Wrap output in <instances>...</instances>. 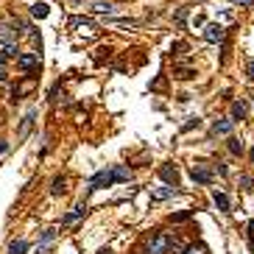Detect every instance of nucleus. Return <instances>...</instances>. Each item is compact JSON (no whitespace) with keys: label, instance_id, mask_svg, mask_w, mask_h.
Returning a JSON list of instances; mask_svg holds the SVG:
<instances>
[{"label":"nucleus","instance_id":"nucleus-1","mask_svg":"<svg viewBox=\"0 0 254 254\" xmlns=\"http://www.w3.org/2000/svg\"><path fill=\"white\" fill-rule=\"evenodd\" d=\"M170 243H173V235H168L162 229L151 232L142 243V254H170Z\"/></svg>","mask_w":254,"mask_h":254},{"label":"nucleus","instance_id":"nucleus-2","mask_svg":"<svg viewBox=\"0 0 254 254\" xmlns=\"http://www.w3.org/2000/svg\"><path fill=\"white\" fill-rule=\"evenodd\" d=\"M112 182V168H104V170H98L92 179L87 182V193H95V190H101V187H109Z\"/></svg>","mask_w":254,"mask_h":254},{"label":"nucleus","instance_id":"nucleus-3","mask_svg":"<svg viewBox=\"0 0 254 254\" xmlns=\"http://www.w3.org/2000/svg\"><path fill=\"white\" fill-rule=\"evenodd\" d=\"M190 179H193L196 184H212L215 182V173H212L207 165L196 162V165H190Z\"/></svg>","mask_w":254,"mask_h":254},{"label":"nucleus","instance_id":"nucleus-4","mask_svg":"<svg viewBox=\"0 0 254 254\" xmlns=\"http://www.w3.org/2000/svg\"><path fill=\"white\" fill-rule=\"evenodd\" d=\"M159 179L165 184H170V187H179V168L173 162H165V165L159 168Z\"/></svg>","mask_w":254,"mask_h":254},{"label":"nucleus","instance_id":"nucleus-5","mask_svg":"<svg viewBox=\"0 0 254 254\" xmlns=\"http://www.w3.org/2000/svg\"><path fill=\"white\" fill-rule=\"evenodd\" d=\"M17 67H20V70H26V73L36 70V67H39V53H20V56H17Z\"/></svg>","mask_w":254,"mask_h":254},{"label":"nucleus","instance_id":"nucleus-6","mask_svg":"<svg viewBox=\"0 0 254 254\" xmlns=\"http://www.w3.org/2000/svg\"><path fill=\"white\" fill-rule=\"evenodd\" d=\"M204 39L207 42H212V45H218V42H224L226 39V31H224V26H204Z\"/></svg>","mask_w":254,"mask_h":254},{"label":"nucleus","instance_id":"nucleus-7","mask_svg":"<svg viewBox=\"0 0 254 254\" xmlns=\"http://www.w3.org/2000/svg\"><path fill=\"white\" fill-rule=\"evenodd\" d=\"M84 215H87V204H76V207H73V210L67 212L64 218H61V226H70V224H76V221H81V218H84Z\"/></svg>","mask_w":254,"mask_h":254},{"label":"nucleus","instance_id":"nucleus-8","mask_svg":"<svg viewBox=\"0 0 254 254\" xmlns=\"http://www.w3.org/2000/svg\"><path fill=\"white\" fill-rule=\"evenodd\" d=\"M173 196H179V190L170 187V184H162V187H154V190H151V198H154V201H168V198H173Z\"/></svg>","mask_w":254,"mask_h":254},{"label":"nucleus","instance_id":"nucleus-9","mask_svg":"<svg viewBox=\"0 0 254 254\" xmlns=\"http://www.w3.org/2000/svg\"><path fill=\"white\" fill-rule=\"evenodd\" d=\"M173 76L179 81H190V79H196V70L187 64V61H176V64H173Z\"/></svg>","mask_w":254,"mask_h":254},{"label":"nucleus","instance_id":"nucleus-10","mask_svg":"<svg viewBox=\"0 0 254 254\" xmlns=\"http://www.w3.org/2000/svg\"><path fill=\"white\" fill-rule=\"evenodd\" d=\"M246 114H249V104L246 101H232V109H229V117L235 123L246 120Z\"/></svg>","mask_w":254,"mask_h":254},{"label":"nucleus","instance_id":"nucleus-11","mask_svg":"<svg viewBox=\"0 0 254 254\" xmlns=\"http://www.w3.org/2000/svg\"><path fill=\"white\" fill-rule=\"evenodd\" d=\"M87 9L95 11V14H114V11H117V6L104 3V0H87Z\"/></svg>","mask_w":254,"mask_h":254},{"label":"nucleus","instance_id":"nucleus-12","mask_svg":"<svg viewBox=\"0 0 254 254\" xmlns=\"http://www.w3.org/2000/svg\"><path fill=\"white\" fill-rule=\"evenodd\" d=\"M232 126H235L232 117H218L212 123V134H232Z\"/></svg>","mask_w":254,"mask_h":254},{"label":"nucleus","instance_id":"nucleus-13","mask_svg":"<svg viewBox=\"0 0 254 254\" xmlns=\"http://www.w3.org/2000/svg\"><path fill=\"white\" fill-rule=\"evenodd\" d=\"M112 182H132V170L126 165H112Z\"/></svg>","mask_w":254,"mask_h":254},{"label":"nucleus","instance_id":"nucleus-14","mask_svg":"<svg viewBox=\"0 0 254 254\" xmlns=\"http://www.w3.org/2000/svg\"><path fill=\"white\" fill-rule=\"evenodd\" d=\"M212 201H215V207H218L221 212H232V204H229V196H226V193L212 190Z\"/></svg>","mask_w":254,"mask_h":254},{"label":"nucleus","instance_id":"nucleus-15","mask_svg":"<svg viewBox=\"0 0 254 254\" xmlns=\"http://www.w3.org/2000/svg\"><path fill=\"white\" fill-rule=\"evenodd\" d=\"M17 28L14 26H0V42H6V45H14L17 42Z\"/></svg>","mask_w":254,"mask_h":254},{"label":"nucleus","instance_id":"nucleus-16","mask_svg":"<svg viewBox=\"0 0 254 254\" xmlns=\"http://www.w3.org/2000/svg\"><path fill=\"white\" fill-rule=\"evenodd\" d=\"M53 237H56V229H45V235H42V243L36 246V254H48V246L53 243Z\"/></svg>","mask_w":254,"mask_h":254},{"label":"nucleus","instance_id":"nucleus-17","mask_svg":"<svg viewBox=\"0 0 254 254\" xmlns=\"http://www.w3.org/2000/svg\"><path fill=\"white\" fill-rule=\"evenodd\" d=\"M226 148H229V154H232V157H243L246 145H243V140H237V137H229Z\"/></svg>","mask_w":254,"mask_h":254},{"label":"nucleus","instance_id":"nucleus-18","mask_svg":"<svg viewBox=\"0 0 254 254\" xmlns=\"http://www.w3.org/2000/svg\"><path fill=\"white\" fill-rule=\"evenodd\" d=\"M70 26H76L79 28V31H84V34H92V31H95V23H92V20H70Z\"/></svg>","mask_w":254,"mask_h":254},{"label":"nucleus","instance_id":"nucleus-19","mask_svg":"<svg viewBox=\"0 0 254 254\" xmlns=\"http://www.w3.org/2000/svg\"><path fill=\"white\" fill-rule=\"evenodd\" d=\"M28 252V240H11L9 243V254H26Z\"/></svg>","mask_w":254,"mask_h":254},{"label":"nucleus","instance_id":"nucleus-20","mask_svg":"<svg viewBox=\"0 0 254 254\" xmlns=\"http://www.w3.org/2000/svg\"><path fill=\"white\" fill-rule=\"evenodd\" d=\"M64 190H67V179H64V176H59V179H53L51 193H53V196H61Z\"/></svg>","mask_w":254,"mask_h":254},{"label":"nucleus","instance_id":"nucleus-21","mask_svg":"<svg viewBox=\"0 0 254 254\" xmlns=\"http://www.w3.org/2000/svg\"><path fill=\"white\" fill-rule=\"evenodd\" d=\"M48 11H51V6H48V3H34V6H31V14H34V17H48Z\"/></svg>","mask_w":254,"mask_h":254},{"label":"nucleus","instance_id":"nucleus-22","mask_svg":"<svg viewBox=\"0 0 254 254\" xmlns=\"http://www.w3.org/2000/svg\"><path fill=\"white\" fill-rule=\"evenodd\" d=\"M193 218V210H182V212H173L170 215V224H184V221Z\"/></svg>","mask_w":254,"mask_h":254},{"label":"nucleus","instance_id":"nucleus-23","mask_svg":"<svg viewBox=\"0 0 254 254\" xmlns=\"http://www.w3.org/2000/svg\"><path fill=\"white\" fill-rule=\"evenodd\" d=\"M184 254H210V249H207V246L198 240V243H190V246H187V252H184Z\"/></svg>","mask_w":254,"mask_h":254},{"label":"nucleus","instance_id":"nucleus-24","mask_svg":"<svg viewBox=\"0 0 254 254\" xmlns=\"http://www.w3.org/2000/svg\"><path fill=\"white\" fill-rule=\"evenodd\" d=\"M198 126H201V117H187L184 126H182V132H193V129H198Z\"/></svg>","mask_w":254,"mask_h":254},{"label":"nucleus","instance_id":"nucleus-25","mask_svg":"<svg viewBox=\"0 0 254 254\" xmlns=\"http://www.w3.org/2000/svg\"><path fill=\"white\" fill-rule=\"evenodd\" d=\"M240 187H243V190H254V176L243 173V176H240Z\"/></svg>","mask_w":254,"mask_h":254},{"label":"nucleus","instance_id":"nucleus-26","mask_svg":"<svg viewBox=\"0 0 254 254\" xmlns=\"http://www.w3.org/2000/svg\"><path fill=\"white\" fill-rule=\"evenodd\" d=\"M31 123H34V112H28V114H26V120H23V129H20V137H26V134H28Z\"/></svg>","mask_w":254,"mask_h":254},{"label":"nucleus","instance_id":"nucleus-27","mask_svg":"<svg viewBox=\"0 0 254 254\" xmlns=\"http://www.w3.org/2000/svg\"><path fill=\"white\" fill-rule=\"evenodd\" d=\"M190 51V45L187 42H173V48H170V53H176V56H182V53Z\"/></svg>","mask_w":254,"mask_h":254},{"label":"nucleus","instance_id":"nucleus-28","mask_svg":"<svg viewBox=\"0 0 254 254\" xmlns=\"http://www.w3.org/2000/svg\"><path fill=\"white\" fill-rule=\"evenodd\" d=\"M187 14H190V9H176L173 20H176V23H179V26H184V20H187Z\"/></svg>","mask_w":254,"mask_h":254},{"label":"nucleus","instance_id":"nucleus-29","mask_svg":"<svg viewBox=\"0 0 254 254\" xmlns=\"http://www.w3.org/2000/svg\"><path fill=\"white\" fill-rule=\"evenodd\" d=\"M246 76L254 81V59H252V61H246Z\"/></svg>","mask_w":254,"mask_h":254},{"label":"nucleus","instance_id":"nucleus-30","mask_svg":"<svg viewBox=\"0 0 254 254\" xmlns=\"http://www.w3.org/2000/svg\"><path fill=\"white\" fill-rule=\"evenodd\" d=\"M3 53H6V56H17V45H6V51H3Z\"/></svg>","mask_w":254,"mask_h":254},{"label":"nucleus","instance_id":"nucleus-31","mask_svg":"<svg viewBox=\"0 0 254 254\" xmlns=\"http://www.w3.org/2000/svg\"><path fill=\"white\" fill-rule=\"evenodd\" d=\"M232 3H237V6H254V0H232Z\"/></svg>","mask_w":254,"mask_h":254},{"label":"nucleus","instance_id":"nucleus-32","mask_svg":"<svg viewBox=\"0 0 254 254\" xmlns=\"http://www.w3.org/2000/svg\"><path fill=\"white\" fill-rule=\"evenodd\" d=\"M246 229H249V237H254V221H249V226Z\"/></svg>","mask_w":254,"mask_h":254},{"label":"nucleus","instance_id":"nucleus-33","mask_svg":"<svg viewBox=\"0 0 254 254\" xmlns=\"http://www.w3.org/2000/svg\"><path fill=\"white\" fill-rule=\"evenodd\" d=\"M98 254H112V249H109V246H104V249H101Z\"/></svg>","mask_w":254,"mask_h":254},{"label":"nucleus","instance_id":"nucleus-34","mask_svg":"<svg viewBox=\"0 0 254 254\" xmlns=\"http://www.w3.org/2000/svg\"><path fill=\"white\" fill-rule=\"evenodd\" d=\"M249 249H252V254H254V237H249Z\"/></svg>","mask_w":254,"mask_h":254},{"label":"nucleus","instance_id":"nucleus-35","mask_svg":"<svg viewBox=\"0 0 254 254\" xmlns=\"http://www.w3.org/2000/svg\"><path fill=\"white\" fill-rule=\"evenodd\" d=\"M6 148H9V145H6V142L0 140V154H3V151H6Z\"/></svg>","mask_w":254,"mask_h":254},{"label":"nucleus","instance_id":"nucleus-36","mask_svg":"<svg viewBox=\"0 0 254 254\" xmlns=\"http://www.w3.org/2000/svg\"><path fill=\"white\" fill-rule=\"evenodd\" d=\"M0 81H6V70L3 67H0Z\"/></svg>","mask_w":254,"mask_h":254},{"label":"nucleus","instance_id":"nucleus-37","mask_svg":"<svg viewBox=\"0 0 254 254\" xmlns=\"http://www.w3.org/2000/svg\"><path fill=\"white\" fill-rule=\"evenodd\" d=\"M249 159H252V162H254V148H252V151H249Z\"/></svg>","mask_w":254,"mask_h":254}]
</instances>
